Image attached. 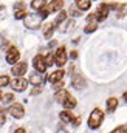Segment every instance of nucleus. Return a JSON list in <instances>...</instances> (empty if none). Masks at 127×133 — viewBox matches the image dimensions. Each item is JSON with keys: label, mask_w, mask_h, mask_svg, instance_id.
<instances>
[{"label": "nucleus", "mask_w": 127, "mask_h": 133, "mask_svg": "<svg viewBox=\"0 0 127 133\" xmlns=\"http://www.w3.org/2000/svg\"><path fill=\"white\" fill-rule=\"evenodd\" d=\"M62 6H63V0H51L50 5H48V9H50V12H59L62 9Z\"/></svg>", "instance_id": "12"}, {"label": "nucleus", "mask_w": 127, "mask_h": 133, "mask_svg": "<svg viewBox=\"0 0 127 133\" xmlns=\"http://www.w3.org/2000/svg\"><path fill=\"white\" fill-rule=\"evenodd\" d=\"M68 95H70V93H68L65 88H61V90H58V91H56V95H54V99L58 101L59 104H62L63 101L67 99V96H68Z\"/></svg>", "instance_id": "16"}, {"label": "nucleus", "mask_w": 127, "mask_h": 133, "mask_svg": "<svg viewBox=\"0 0 127 133\" xmlns=\"http://www.w3.org/2000/svg\"><path fill=\"white\" fill-rule=\"evenodd\" d=\"M54 30H56V25L54 23H48V25H45V28H43V36L47 37V39H50L53 33H54Z\"/></svg>", "instance_id": "19"}, {"label": "nucleus", "mask_w": 127, "mask_h": 133, "mask_svg": "<svg viewBox=\"0 0 127 133\" xmlns=\"http://www.w3.org/2000/svg\"><path fill=\"white\" fill-rule=\"evenodd\" d=\"M126 12H127V5L119 3L118 8H116V16H118V19H123V17L126 16Z\"/></svg>", "instance_id": "22"}, {"label": "nucleus", "mask_w": 127, "mask_h": 133, "mask_svg": "<svg viewBox=\"0 0 127 133\" xmlns=\"http://www.w3.org/2000/svg\"><path fill=\"white\" fill-rule=\"evenodd\" d=\"M3 99V95H2V91H0V101Z\"/></svg>", "instance_id": "39"}, {"label": "nucleus", "mask_w": 127, "mask_h": 133, "mask_svg": "<svg viewBox=\"0 0 127 133\" xmlns=\"http://www.w3.org/2000/svg\"><path fill=\"white\" fill-rule=\"evenodd\" d=\"M43 6H47V0H33L31 2V8L36 9V11L42 9Z\"/></svg>", "instance_id": "21"}, {"label": "nucleus", "mask_w": 127, "mask_h": 133, "mask_svg": "<svg viewBox=\"0 0 127 133\" xmlns=\"http://www.w3.org/2000/svg\"><path fill=\"white\" fill-rule=\"evenodd\" d=\"M28 14H27V11H25V8L23 9H16V12H14V19H17V20H20V19H25Z\"/></svg>", "instance_id": "24"}, {"label": "nucleus", "mask_w": 127, "mask_h": 133, "mask_svg": "<svg viewBox=\"0 0 127 133\" xmlns=\"http://www.w3.org/2000/svg\"><path fill=\"white\" fill-rule=\"evenodd\" d=\"M73 124H74V125H79V124H81V118H74V119H73Z\"/></svg>", "instance_id": "35"}, {"label": "nucleus", "mask_w": 127, "mask_h": 133, "mask_svg": "<svg viewBox=\"0 0 127 133\" xmlns=\"http://www.w3.org/2000/svg\"><path fill=\"white\" fill-rule=\"evenodd\" d=\"M54 64L58 66H63L67 64V51H65L63 46H59L54 51Z\"/></svg>", "instance_id": "5"}, {"label": "nucleus", "mask_w": 127, "mask_h": 133, "mask_svg": "<svg viewBox=\"0 0 127 133\" xmlns=\"http://www.w3.org/2000/svg\"><path fill=\"white\" fill-rule=\"evenodd\" d=\"M59 133H67V132H63V130H61V132H59Z\"/></svg>", "instance_id": "40"}, {"label": "nucleus", "mask_w": 127, "mask_h": 133, "mask_svg": "<svg viewBox=\"0 0 127 133\" xmlns=\"http://www.w3.org/2000/svg\"><path fill=\"white\" fill-rule=\"evenodd\" d=\"M19 57H20V51L16 48V46H11L8 51H6V62L8 64H17V61H19Z\"/></svg>", "instance_id": "6"}, {"label": "nucleus", "mask_w": 127, "mask_h": 133, "mask_svg": "<svg viewBox=\"0 0 127 133\" xmlns=\"http://www.w3.org/2000/svg\"><path fill=\"white\" fill-rule=\"evenodd\" d=\"M63 70H56L54 73H51L50 74V77H48V81L51 82V84H56V82H59V81H62V77H63Z\"/></svg>", "instance_id": "13"}, {"label": "nucleus", "mask_w": 127, "mask_h": 133, "mask_svg": "<svg viewBox=\"0 0 127 133\" xmlns=\"http://www.w3.org/2000/svg\"><path fill=\"white\" fill-rule=\"evenodd\" d=\"M96 28H98L96 22H88V23H87V26L84 28V33L90 34V33H93V31H96Z\"/></svg>", "instance_id": "23"}, {"label": "nucleus", "mask_w": 127, "mask_h": 133, "mask_svg": "<svg viewBox=\"0 0 127 133\" xmlns=\"http://www.w3.org/2000/svg\"><path fill=\"white\" fill-rule=\"evenodd\" d=\"M62 81H59V82H56V84H53V87H54V90H56V91H58V90H61V88H62Z\"/></svg>", "instance_id": "34"}, {"label": "nucleus", "mask_w": 127, "mask_h": 133, "mask_svg": "<svg viewBox=\"0 0 127 133\" xmlns=\"http://www.w3.org/2000/svg\"><path fill=\"white\" fill-rule=\"evenodd\" d=\"M126 132H127V130H126V125H119V127H116V129H115L112 133H126Z\"/></svg>", "instance_id": "31"}, {"label": "nucleus", "mask_w": 127, "mask_h": 133, "mask_svg": "<svg viewBox=\"0 0 127 133\" xmlns=\"http://www.w3.org/2000/svg\"><path fill=\"white\" fill-rule=\"evenodd\" d=\"M25 8V3L23 2H17L16 5H14V9H23Z\"/></svg>", "instance_id": "33"}, {"label": "nucleus", "mask_w": 127, "mask_h": 133, "mask_svg": "<svg viewBox=\"0 0 127 133\" xmlns=\"http://www.w3.org/2000/svg\"><path fill=\"white\" fill-rule=\"evenodd\" d=\"M62 105L67 108V110H71V108H74V107H76V99H74L71 95H68V96H67V99L62 102Z\"/></svg>", "instance_id": "17"}, {"label": "nucleus", "mask_w": 127, "mask_h": 133, "mask_svg": "<svg viewBox=\"0 0 127 133\" xmlns=\"http://www.w3.org/2000/svg\"><path fill=\"white\" fill-rule=\"evenodd\" d=\"M43 81H45V77L42 76V73H39V71H36V73H33L31 76H30V84L33 85H42L43 84Z\"/></svg>", "instance_id": "10"}, {"label": "nucleus", "mask_w": 127, "mask_h": 133, "mask_svg": "<svg viewBox=\"0 0 127 133\" xmlns=\"http://www.w3.org/2000/svg\"><path fill=\"white\" fill-rule=\"evenodd\" d=\"M12 99H14V96H12L11 93H6V95L3 96V102H6V104H8V102H11Z\"/></svg>", "instance_id": "32"}, {"label": "nucleus", "mask_w": 127, "mask_h": 133, "mask_svg": "<svg viewBox=\"0 0 127 133\" xmlns=\"http://www.w3.org/2000/svg\"><path fill=\"white\" fill-rule=\"evenodd\" d=\"M124 99H126V102H127V91L124 93Z\"/></svg>", "instance_id": "38"}, {"label": "nucleus", "mask_w": 127, "mask_h": 133, "mask_svg": "<svg viewBox=\"0 0 127 133\" xmlns=\"http://www.w3.org/2000/svg\"><path fill=\"white\" fill-rule=\"evenodd\" d=\"M33 66H34V70L36 71H39V73H45L47 71V68H48V64H47V61H45V57L43 56H36L34 59H33Z\"/></svg>", "instance_id": "3"}, {"label": "nucleus", "mask_w": 127, "mask_h": 133, "mask_svg": "<svg viewBox=\"0 0 127 133\" xmlns=\"http://www.w3.org/2000/svg\"><path fill=\"white\" fill-rule=\"evenodd\" d=\"M27 70H28V65H27V62H19V64H14V65H12V70H11V73H12L16 77H22V76L27 73Z\"/></svg>", "instance_id": "9"}, {"label": "nucleus", "mask_w": 127, "mask_h": 133, "mask_svg": "<svg viewBox=\"0 0 127 133\" xmlns=\"http://www.w3.org/2000/svg\"><path fill=\"white\" fill-rule=\"evenodd\" d=\"M8 113H9L12 118L20 119V118H23V115H25V108H23L20 104H12V105L8 108Z\"/></svg>", "instance_id": "7"}, {"label": "nucleus", "mask_w": 127, "mask_h": 133, "mask_svg": "<svg viewBox=\"0 0 127 133\" xmlns=\"http://www.w3.org/2000/svg\"><path fill=\"white\" fill-rule=\"evenodd\" d=\"M71 85L79 90V88H84L85 87V81H84V77L81 74H74L73 79H71Z\"/></svg>", "instance_id": "11"}, {"label": "nucleus", "mask_w": 127, "mask_h": 133, "mask_svg": "<svg viewBox=\"0 0 127 133\" xmlns=\"http://www.w3.org/2000/svg\"><path fill=\"white\" fill-rule=\"evenodd\" d=\"M23 20H25V26H27V28L34 30V28L40 26V23H42V20H43V19H42L39 14H30V16H27Z\"/></svg>", "instance_id": "2"}, {"label": "nucleus", "mask_w": 127, "mask_h": 133, "mask_svg": "<svg viewBox=\"0 0 127 133\" xmlns=\"http://www.w3.org/2000/svg\"><path fill=\"white\" fill-rule=\"evenodd\" d=\"M37 14H39L42 19H47V17H48V14H50V9H48V6H43L42 9H39V11H37Z\"/></svg>", "instance_id": "25"}, {"label": "nucleus", "mask_w": 127, "mask_h": 133, "mask_svg": "<svg viewBox=\"0 0 127 133\" xmlns=\"http://www.w3.org/2000/svg\"><path fill=\"white\" fill-rule=\"evenodd\" d=\"M70 56H71V59H76V57H78V53H76V51H71Z\"/></svg>", "instance_id": "36"}, {"label": "nucleus", "mask_w": 127, "mask_h": 133, "mask_svg": "<svg viewBox=\"0 0 127 133\" xmlns=\"http://www.w3.org/2000/svg\"><path fill=\"white\" fill-rule=\"evenodd\" d=\"M65 19H67V12L61 9V11L58 12V16H56V19H54V22H53V23H54V25L58 26V25H61L62 22H65Z\"/></svg>", "instance_id": "20"}, {"label": "nucleus", "mask_w": 127, "mask_h": 133, "mask_svg": "<svg viewBox=\"0 0 127 133\" xmlns=\"http://www.w3.org/2000/svg\"><path fill=\"white\" fill-rule=\"evenodd\" d=\"M126 133H127V132H126Z\"/></svg>", "instance_id": "41"}, {"label": "nucleus", "mask_w": 127, "mask_h": 133, "mask_svg": "<svg viewBox=\"0 0 127 133\" xmlns=\"http://www.w3.org/2000/svg\"><path fill=\"white\" fill-rule=\"evenodd\" d=\"M9 84H11V87H12L14 91H23V90L27 88V85H28V81L23 79V77H16V79L11 81Z\"/></svg>", "instance_id": "8"}, {"label": "nucleus", "mask_w": 127, "mask_h": 133, "mask_svg": "<svg viewBox=\"0 0 127 133\" xmlns=\"http://www.w3.org/2000/svg\"><path fill=\"white\" fill-rule=\"evenodd\" d=\"M74 5L81 9V11H87L92 6V0H74Z\"/></svg>", "instance_id": "14"}, {"label": "nucleus", "mask_w": 127, "mask_h": 133, "mask_svg": "<svg viewBox=\"0 0 127 133\" xmlns=\"http://www.w3.org/2000/svg\"><path fill=\"white\" fill-rule=\"evenodd\" d=\"M45 61H47L48 66L53 65V64H54V54H48V56H45Z\"/></svg>", "instance_id": "29"}, {"label": "nucleus", "mask_w": 127, "mask_h": 133, "mask_svg": "<svg viewBox=\"0 0 127 133\" xmlns=\"http://www.w3.org/2000/svg\"><path fill=\"white\" fill-rule=\"evenodd\" d=\"M5 121H6V111L3 108H0V125H3Z\"/></svg>", "instance_id": "28"}, {"label": "nucleus", "mask_w": 127, "mask_h": 133, "mask_svg": "<svg viewBox=\"0 0 127 133\" xmlns=\"http://www.w3.org/2000/svg\"><path fill=\"white\" fill-rule=\"evenodd\" d=\"M70 14L74 16V17H78V16H81V9H79L78 6H76V8H71V9H70Z\"/></svg>", "instance_id": "30"}, {"label": "nucleus", "mask_w": 127, "mask_h": 133, "mask_svg": "<svg viewBox=\"0 0 127 133\" xmlns=\"http://www.w3.org/2000/svg\"><path fill=\"white\" fill-rule=\"evenodd\" d=\"M102 119H104V113H102L99 108H95V110L90 113V118H88V127H90V129H98V127L102 124Z\"/></svg>", "instance_id": "1"}, {"label": "nucleus", "mask_w": 127, "mask_h": 133, "mask_svg": "<svg viewBox=\"0 0 127 133\" xmlns=\"http://www.w3.org/2000/svg\"><path fill=\"white\" fill-rule=\"evenodd\" d=\"M73 25H74V20L71 19V20H68V22H65V26H63V28H61V31H62V33H65V31H67V30H70V28H71Z\"/></svg>", "instance_id": "26"}, {"label": "nucleus", "mask_w": 127, "mask_h": 133, "mask_svg": "<svg viewBox=\"0 0 127 133\" xmlns=\"http://www.w3.org/2000/svg\"><path fill=\"white\" fill-rule=\"evenodd\" d=\"M11 81H9V77L8 76H0V87H5V85H8Z\"/></svg>", "instance_id": "27"}, {"label": "nucleus", "mask_w": 127, "mask_h": 133, "mask_svg": "<svg viewBox=\"0 0 127 133\" xmlns=\"http://www.w3.org/2000/svg\"><path fill=\"white\" fill-rule=\"evenodd\" d=\"M109 12H110V5H107V3H101L99 6H98V9H96V22H102V20H105L107 19V16H109Z\"/></svg>", "instance_id": "4"}, {"label": "nucleus", "mask_w": 127, "mask_h": 133, "mask_svg": "<svg viewBox=\"0 0 127 133\" xmlns=\"http://www.w3.org/2000/svg\"><path fill=\"white\" fill-rule=\"evenodd\" d=\"M61 121L62 122H73V119H74V116H73V113L70 111V110H63V111H61Z\"/></svg>", "instance_id": "15"}, {"label": "nucleus", "mask_w": 127, "mask_h": 133, "mask_svg": "<svg viewBox=\"0 0 127 133\" xmlns=\"http://www.w3.org/2000/svg\"><path fill=\"white\" fill-rule=\"evenodd\" d=\"M118 107V99L116 98H109L107 99V111L109 113H113Z\"/></svg>", "instance_id": "18"}, {"label": "nucleus", "mask_w": 127, "mask_h": 133, "mask_svg": "<svg viewBox=\"0 0 127 133\" xmlns=\"http://www.w3.org/2000/svg\"><path fill=\"white\" fill-rule=\"evenodd\" d=\"M14 133H25V129H17Z\"/></svg>", "instance_id": "37"}]
</instances>
